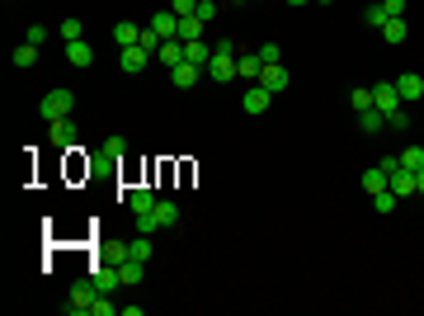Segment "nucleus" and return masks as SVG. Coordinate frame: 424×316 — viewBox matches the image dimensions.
I'll list each match as a JSON object with an SVG mask.
<instances>
[{"label": "nucleus", "instance_id": "1", "mask_svg": "<svg viewBox=\"0 0 424 316\" xmlns=\"http://www.w3.org/2000/svg\"><path fill=\"white\" fill-rule=\"evenodd\" d=\"M236 43H231V38H217V43H212V62H208V76L217 80V85H231V80H236Z\"/></svg>", "mask_w": 424, "mask_h": 316}, {"label": "nucleus", "instance_id": "2", "mask_svg": "<svg viewBox=\"0 0 424 316\" xmlns=\"http://www.w3.org/2000/svg\"><path fill=\"white\" fill-rule=\"evenodd\" d=\"M71 109H76V95H71V90H48L43 104H38V113L52 123V118H71Z\"/></svg>", "mask_w": 424, "mask_h": 316}, {"label": "nucleus", "instance_id": "3", "mask_svg": "<svg viewBox=\"0 0 424 316\" xmlns=\"http://www.w3.org/2000/svg\"><path fill=\"white\" fill-rule=\"evenodd\" d=\"M95 297H99L95 284H76L71 297H66V312H71V316H90V312H95Z\"/></svg>", "mask_w": 424, "mask_h": 316}, {"label": "nucleus", "instance_id": "4", "mask_svg": "<svg viewBox=\"0 0 424 316\" xmlns=\"http://www.w3.org/2000/svg\"><path fill=\"white\" fill-rule=\"evenodd\" d=\"M396 95H401V104H415V100H424V76H415V71H401V76H396Z\"/></svg>", "mask_w": 424, "mask_h": 316}, {"label": "nucleus", "instance_id": "5", "mask_svg": "<svg viewBox=\"0 0 424 316\" xmlns=\"http://www.w3.org/2000/svg\"><path fill=\"white\" fill-rule=\"evenodd\" d=\"M372 109H382V113H396V109H401L396 80H382V85H372Z\"/></svg>", "mask_w": 424, "mask_h": 316}, {"label": "nucleus", "instance_id": "6", "mask_svg": "<svg viewBox=\"0 0 424 316\" xmlns=\"http://www.w3.org/2000/svg\"><path fill=\"white\" fill-rule=\"evenodd\" d=\"M288 66H283V62H273V66H264V71H260V85H264L269 95H283V90H288Z\"/></svg>", "mask_w": 424, "mask_h": 316}, {"label": "nucleus", "instance_id": "7", "mask_svg": "<svg viewBox=\"0 0 424 316\" xmlns=\"http://www.w3.org/2000/svg\"><path fill=\"white\" fill-rule=\"evenodd\" d=\"M240 104H245V113H264V109L273 104V95H269L264 85H260V80H255V85H250V90H245V100H240Z\"/></svg>", "mask_w": 424, "mask_h": 316}, {"label": "nucleus", "instance_id": "8", "mask_svg": "<svg viewBox=\"0 0 424 316\" xmlns=\"http://www.w3.org/2000/svg\"><path fill=\"white\" fill-rule=\"evenodd\" d=\"M260 71H264V62H260L255 53H240V57H236V80H250V85H255V80H260Z\"/></svg>", "mask_w": 424, "mask_h": 316}, {"label": "nucleus", "instance_id": "9", "mask_svg": "<svg viewBox=\"0 0 424 316\" xmlns=\"http://www.w3.org/2000/svg\"><path fill=\"white\" fill-rule=\"evenodd\" d=\"M387 189H392L396 198H405V194H415V175H410L405 165H396V170L387 175Z\"/></svg>", "mask_w": 424, "mask_h": 316}, {"label": "nucleus", "instance_id": "10", "mask_svg": "<svg viewBox=\"0 0 424 316\" xmlns=\"http://www.w3.org/2000/svg\"><path fill=\"white\" fill-rule=\"evenodd\" d=\"M156 62L165 66V71H175V66L184 62V38H170V43H165V48L156 53Z\"/></svg>", "mask_w": 424, "mask_h": 316}, {"label": "nucleus", "instance_id": "11", "mask_svg": "<svg viewBox=\"0 0 424 316\" xmlns=\"http://www.w3.org/2000/svg\"><path fill=\"white\" fill-rule=\"evenodd\" d=\"M113 274H118V288H133V284H142L146 269H142L137 260H118V264H113Z\"/></svg>", "mask_w": 424, "mask_h": 316}, {"label": "nucleus", "instance_id": "12", "mask_svg": "<svg viewBox=\"0 0 424 316\" xmlns=\"http://www.w3.org/2000/svg\"><path fill=\"white\" fill-rule=\"evenodd\" d=\"M151 28H156L160 38L170 43V38H180V15H175V10H160L156 19H151Z\"/></svg>", "mask_w": 424, "mask_h": 316}, {"label": "nucleus", "instance_id": "13", "mask_svg": "<svg viewBox=\"0 0 424 316\" xmlns=\"http://www.w3.org/2000/svg\"><path fill=\"white\" fill-rule=\"evenodd\" d=\"M48 147H57V151L71 147V118H52L48 123Z\"/></svg>", "mask_w": 424, "mask_h": 316}, {"label": "nucleus", "instance_id": "14", "mask_svg": "<svg viewBox=\"0 0 424 316\" xmlns=\"http://www.w3.org/2000/svg\"><path fill=\"white\" fill-rule=\"evenodd\" d=\"M66 62H71V66H80V71H85V66L95 62V48H90L85 38H76V43H66Z\"/></svg>", "mask_w": 424, "mask_h": 316}, {"label": "nucleus", "instance_id": "15", "mask_svg": "<svg viewBox=\"0 0 424 316\" xmlns=\"http://www.w3.org/2000/svg\"><path fill=\"white\" fill-rule=\"evenodd\" d=\"M198 76H208V71H203V66H193V62H180V66L170 71V80H175L180 90H189V85H198Z\"/></svg>", "mask_w": 424, "mask_h": 316}, {"label": "nucleus", "instance_id": "16", "mask_svg": "<svg viewBox=\"0 0 424 316\" xmlns=\"http://www.w3.org/2000/svg\"><path fill=\"white\" fill-rule=\"evenodd\" d=\"M184 62H193V66H203V71H208V62H212V48L203 43V38H193V43H184Z\"/></svg>", "mask_w": 424, "mask_h": 316}, {"label": "nucleus", "instance_id": "17", "mask_svg": "<svg viewBox=\"0 0 424 316\" xmlns=\"http://www.w3.org/2000/svg\"><path fill=\"white\" fill-rule=\"evenodd\" d=\"M123 260H137V264H146L151 260V236H137L123 245Z\"/></svg>", "mask_w": 424, "mask_h": 316}, {"label": "nucleus", "instance_id": "18", "mask_svg": "<svg viewBox=\"0 0 424 316\" xmlns=\"http://www.w3.org/2000/svg\"><path fill=\"white\" fill-rule=\"evenodd\" d=\"M113 43H118V53H123V48H137V43H142V28L137 24H113Z\"/></svg>", "mask_w": 424, "mask_h": 316}, {"label": "nucleus", "instance_id": "19", "mask_svg": "<svg viewBox=\"0 0 424 316\" xmlns=\"http://www.w3.org/2000/svg\"><path fill=\"white\" fill-rule=\"evenodd\" d=\"M358 185L368 189V194H382V189H387V170H382V165H372V170H363V180H358Z\"/></svg>", "mask_w": 424, "mask_h": 316}, {"label": "nucleus", "instance_id": "20", "mask_svg": "<svg viewBox=\"0 0 424 316\" xmlns=\"http://www.w3.org/2000/svg\"><path fill=\"white\" fill-rule=\"evenodd\" d=\"M151 62V53L146 48H123V71H142Z\"/></svg>", "mask_w": 424, "mask_h": 316}, {"label": "nucleus", "instance_id": "21", "mask_svg": "<svg viewBox=\"0 0 424 316\" xmlns=\"http://www.w3.org/2000/svg\"><path fill=\"white\" fill-rule=\"evenodd\" d=\"M382 123H387L382 109H363V113H358V128H363V132H382Z\"/></svg>", "mask_w": 424, "mask_h": 316}, {"label": "nucleus", "instance_id": "22", "mask_svg": "<svg viewBox=\"0 0 424 316\" xmlns=\"http://www.w3.org/2000/svg\"><path fill=\"white\" fill-rule=\"evenodd\" d=\"M382 38H387V43H405V38H410L405 19H387V24H382Z\"/></svg>", "mask_w": 424, "mask_h": 316}, {"label": "nucleus", "instance_id": "23", "mask_svg": "<svg viewBox=\"0 0 424 316\" xmlns=\"http://www.w3.org/2000/svg\"><path fill=\"white\" fill-rule=\"evenodd\" d=\"M128 203H133V212H151L160 198L151 194V189H133V198H128Z\"/></svg>", "mask_w": 424, "mask_h": 316}, {"label": "nucleus", "instance_id": "24", "mask_svg": "<svg viewBox=\"0 0 424 316\" xmlns=\"http://www.w3.org/2000/svg\"><path fill=\"white\" fill-rule=\"evenodd\" d=\"M180 38H184V43L203 38V19H198V15H184V19H180Z\"/></svg>", "mask_w": 424, "mask_h": 316}, {"label": "nucleus", "instance_id": "25", "mask_svg": "<svg viewBox=\"0 0 424 316\" xmlns=\"http://www.w3.org/2000/svg\"><path fill=\"white\" fill-rule=\"evenodd\" d=\"M401 165H405L410 175H415V170H424V147H405V151H401Z\"/></svg>", "mask_w": 424, "mask_h": 316}, {"label": "nucleus", "instance_id": "26", "mask_svg": "<svg viewBox=\"0 0 424 316\" xmlns=\"http://www.w3.org/2000/svg\"><path fill=\"white\" fill-rule=\"evenodd\" d=\"M156 232H160L156 208H151V212H137V236H156Z\"/></svg>", "mask_w": 424, "mask_h": 316}, {"label": "nucleus", "instance_id": "27", "mask_svg": "<svg viewBox=\"0 0 424 316\" xmlns=\"http://www.w3.org/2000/svg\"><path fill=\"white\" fill-rule=\"evenodd\" d=\"M156 222H160V227H175V222H180V208L160 198V203H156Z\"/></svg>", "mask_w": 424, "mask_h": 316}, {"label": "nucleus", "instance_id": "28", "mask_svg": "<svg viewBox=\"0 0 424 316\" xmlns=\"http://www.w3.org/2000/svg\"><path fill=\"white\" fill-rule=\"evenodd\" d=\"M33 62H38V48H33V43H19V48H15V66H33Z\"/></svg>", "mask_w": 424, "mask_h": 316}, {"label": "nucleus", "instance_id": "29", "mask_svg": "<svg viewBox=\"0 0 424 316\" xmlns=\"http://www.w3.org/2000/svg\"><path fill=\"white\" fill-rule=\"evenodd\" d=\"M372 208L382 212V217H387V212H396V194H392V189H382V194H372Z\"/></svg>", "mask_w": 424, "mask_h": 316}, {"label": "nucleus", "instance_id": "30", "mask_svg": "<svg viewBox=\"0 0 424 316\" xmlns=\"http://www.w3.org/2000/svg\"><path fill=\"white\" fill-rule=\"evenodd\" d=\"M255 57H260L264 66H273V62H283V53H278V43H260V48H255Z\"/></svg>", "mask_w": 424, "mask_h": 316}, {"label": "nucleus", "instance_id": "31", "mask_svg": "<svg viewBox=\"0 0 424 316\" xmlns=\"http://www.w3.org/2000/svg\"><path fill=\"white\" fill-rule=\"evenodd\" d=\"M349 104L358 109V113H363V109H372V90H368V85H358V90L349 95Z\"/></svg>", "mask_w": 424, "mask_h": 316}, {"label": "nucleus", "instance_id": "32", "mask_svg": "<svg viewBox=\"0 0 424 316\" xmlns=\"http://www.w3.org/2000/svg\"><path fill=\"white\" fill-rule=\"evenodd\" d=\"M363 19H368L372 28H382V24H387V10H382V0H377V5H368V10H363Z\"/></svg>", "mask_w": 424, "mask_h": 316}, {"label": "nucleus", "instance_id": "33", "mask_svg": "<svg viewBox=\"0 0 424 316\" xmlns=\"http://www.w3.org/2000/svg\"><path fill=\"white\" fill-rule=\"evenodd\" d=\"M118 312V302H108V292H99V297H95V312L90 316H113Z\"/></svg>", "mask_w": 424, "mask_h": 316}, {"label": "nucleus", "instance_id": "34", "mask_svg": "<svg viewBox=\"0 0 424 316\" xmlns=\"http://www.w3.org/2000/svg\"><path fill=\"white\" fill-rule=\"evenodd\" d=\"M80 33H85V28H80V19H61V38H66V43H76Z\"/></svg>", "mask_w": 424, "mask_h": 316}, {"label": "nucleus", "instance_id": "35", "mask_svg": "<svg viewBox=\"0 0 424 316\" xmlns=\"http://www.w3.org/2000/svg\"><path fill=\"white\" fill-rule=\"evenodd\" d=\"M193 15H198L203 24H208V19H217V0H198V10H193Z\"/></svg>", "mask_w": 424, "mask_h": 316}, {"label": "nucleus", "instance_id": "36", "mask_svg": "<svg viewBox=\"0 0 424 316\" xmlns=\"http://www.w3.org/2000/svg\"><path fill=\"white\" fill-rule=\"evenodd\" d=\"M24 43H33V48H43V43H48V28H43V24H33V28L24 33Z\"/></svg>", "mask_w": 424, "mask_h": 316}, {"label": "nucleus", "instance_id": "37", "mask_svg": "<svg viewBox=\"0 0 424 316\" xmlns=\"http://www.w3.org/2000/svg\"><path fill=\"white\" fill-rule=\"evenodd\" d=\"M382 10H387V19H405V0H382Z\"/></svg>", "mask_w": 424, "mask_h": 316}, {"label": "nucleus", "instance_id": "38", "mask_svg": "<svg viewBox=\"0 0 424 316\" xmlns=\"http://www.w3.org/2000/svg\"><path fill=\"white\" fill-rule=\"evenodd\" d=\"M387 128H410V113H405V109H396V113H387Z\"/></svg>", "mask_w": 424, "mask_h": 316}, {"label": "nucleus", "instance_id": "39", "mask_svg": "<svg viewBox=\"0 0 424 316\" xmlns=\"http://www.w3.org/2000/svg\"><path fill=\"white\" fill-rule=\"evenodd\" d=\"M104 151H108V156H113V160H118V156H123V151H128V142H123V137H108V142H104Z\"/></svg>", "mask_w": 424, "mask_h": 316}, {"label": "nucleus", "instance_id": "40", "mask_svg": "<svg viewBox=\"0 0 424 316\" xmlns=\"http://www.w3.org/2000/svg\"><path fill=\"white\" fill-rule=\"evenodd\" d=\"M170 10L184 19V15H193V10H198V0H170Z\"/></svg>", "mask_w": 424, "mask_h": 316}, {"label": "nucleus", "instance_id": "41", "mask_svg": "<svg viewBox=\"0 0 424 316\" xmlns=\"http://www.w3.org/2000/svg\"><path fill=\"white\" fill-rule=\"evenodd\" d=\"M415 194H424V170H415Z\"/></svg>", "mask_w": 424, "mask_h": 316}, {"label": "nucleus", "instance_id": "42", "mask_svg": "<svg viewBox=\"0 0 424 316\" xmlns=\"http://www.w3.org/2000/svg\"><path fill=\"white\" fill-rule=\"evenodd\" d=\"M288 5H311V0H288Z\"/></svg>", "mask_w": 424, "mask_h": 316}, {"label": "nucleus", "instance_id": "43", "mask_svg": "<svg viewBox=\"0 0 424 316\" xmlns=\"http://www.w3.org/2000/svg\"><path fill=\"white\" fill-rule=\"evenodd\" d=\"M316 5H335V0H316Z\"/></svg>", "mask_w": 424, "mask_h": 316}]
</instances>
